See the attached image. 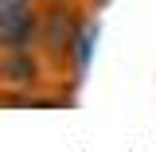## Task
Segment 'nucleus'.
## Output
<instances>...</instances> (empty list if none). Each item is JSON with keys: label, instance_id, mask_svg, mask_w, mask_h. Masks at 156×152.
Returning a JSON list of instances; mask_svg holds the SVG:
<instances>
[{"label": "nucleus", "instance_id": "obj_4", "mask_svg": "<svg viewBox=\"0 0 156 152\" xmlns=\"http://www.w3.org/2000/svg\"><path fill=\"white\" fill-rule=\"evenodd\" d=\"M94 35H98V31H94V23L86 19V27H82V35H78L74 51H70V70H66L74 82L86 74V66H90V55H94Z\"/></svg>", "mask_w": 156, "mask_h": 152}, {"label": "nucleus", "instance_id": "obj_1", "mask_svg": "<svg viewBox=\"0 0 156 152\" xmlns=\"http://www.w3.org/2000/svg\"><path fill=\"white\" fill-rule=\"evenodd\" d=\"M86 8H78L74 0L66 4H43V31H39V51L51 62V70H70V51H74L78 35L86 27Z\"/></svg>", "mask_w": 156, "mask_h": 152}, {"label": "nucleus", "instance_id": "obj_5", "mask_svg": "<svg viewBox=\"0 0 156 152\" xmlns=\"http://www.w3.org/2000/svg\"><path fill=\"white\" fill-rule=\"evenodd\" d=\"M23 4H39V0H0V8H23Z\"/></svg>", "mask_w": 156, "mask_h": 152}, {"label": "nucleus", "instance_id": "obj_2", "mask_svg": "<svg viewBox=\"0 0 156 152\" xmlns=\"http://www.w3.org/2000/svg\"><path fill=\"white\" fill-rule=\"evenodd\" d=\"M55 74L39 47H4L0 51V86L4 90H43Z\"/></svg>", "mask_w": 156, "mask_h": 152}, {"label": "nucleus", "instance_id": "obj_3", "mask_svg": "<svg viewBox=\"0 0 156 152\" xmlns=\"http://www.w3.org/2000/svg\"><path fill=\"white\" fill-rule=\"evenodd\" d=\"M43 31V4L0 8V51L4 47H39Z\"/></svg>", "mask_w": 156, "mask_h": 152}]
</instances>
